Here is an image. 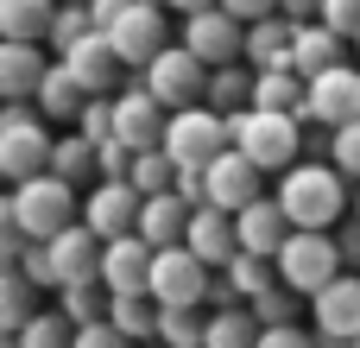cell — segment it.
<instances>
[{
  "label": "cell",
  "mask_w": 360,
  "mask_h": 348,
  "mask_svg": "<svg viewBox=\"0 0 360 348\" xmlns=\"http://www.w3.org/2000/svg\"><path fill=\"white\" fill-rule=\"evenodd\" d=\"M348 171L342 165H291V171H278V203H285V216H291V228H342L348 222Z\"/></svg>",
  "instance_id": "1"
},
{
  "label": "cell",
  "mask_w": 360,
  "mask_h": 348,
  "mask_svg": "<svg viewBox=\"0 0 360 348\" xmlns=\"http://www.w3.org/2000/svg\"><path fill=\"white\" fill-rule=\"evenodd\" d=\"M0 222L25 228L32 241H51V235H63L70 222H82L76 184H70V178H57V171H38V178H25V184H13V190H6V203H0Z\"/></svg>",
  "instance_id": "2"
},
{
  "label": "cell",
  "mask_w": 360,
  "mask_h": 348,
  "mask_svg": "<svg viewBox=\"0 0 360 348\" xmlns=\"http://www.w3.org/2000/svg\"><path fill=\"white\" fill-rule=\"evenodd\" d=\"M101 254H108V241H101L89 222H70L63 235H51V241H32L19 266H25L38 285L63 292V285H76V279H101Z\"/></svg>",
  "instance_id": "3"
},
{
  "label": "cell",
  "mask_w": 360,
  "mask_h": 348,
  "mask_svg": "<svg viewBox=\"0 0 360 348\" xmlns=\"http://www.w3.org/2000/svg\"><path fill=\"white\" fill-rule=\"evenodd\" d=\"M234 127V146L272 178V171H291L297 152H304V114H272V108H247V114H228Z\"/></svg>",
  "instance_id": "4"
},
{
  "label": "cell",
  "mask_w": 360,
  "mask_h": 348,
  "mask_svg": "<svg viewBox=\"0 0 360 348\" xmlns=\"http://www.w3.org/2000/svg\"><path fill=\"white\" fill-rule=\"evenodd\" d=\"M51 152H57V139L38 120V108L6 101V114H0V178L6 184H25V178L51 171Z\"/></svg>",
  "instance_id": "5"
},
{
  "label": "cell",
  "mask_w": 360,
  "mask_h": 348,
  "mask_svg": "<svg viewBox=\"0 0 360 348\" xmlns=\"http://www.w3.org/2000/svg\"><path fill=\"white\" fill-rule=\"evenodd\" d=\"M348 273V260H342V241H335V228H297L285 247H278V279L291 285V292H304V298H316L329 279H342Z\"/></svg>",
  "instance_id": "6"
},
{
  "label": "cell",
  "mask_w": 360,
  "mask_h": 348,
  "mask_svg": "<svg viewBox=\"0 0 360 348\" xmlns=\"http://www.w3.org/2000/svg\"><path fill=\"white\" fill-rule=\"evenodd\" d=\"M133 76H139V82H146L171 114H177V108H196V101L209 95V63H202L184 38H177V44H165V51H158L146 70H133Z\"/></svg>",
  "instance_id": "7"
},
{
  "label": "cell",
  "mask_w": 360,
  "mask_h": 348,
  "mask_svg": "<svg viewBox=\"0 0 360 348\" xmlns=\"http://www.w3.org/2000/svg\"><path fill=\"white\" fill-rule=\"evenodd\" d=\"M228 146H234V127H228V114H221V108L196 101V108H177V114H171L165 152H171L177 165H215Z\"/></svg>",
  "instance_id": "8"
},
{
  "label": "cell",
  "mask_w": 360,
  "mask_h": 348,
  "mask_svg": "<svg viewBox=\"0 0 360 348\" xmlns=\"http://www.w3.org/2000/svg\"><path fill=\"white\" fill-rule=\"evenodd\" d=\"M209 292H215V266H209L190 241L158 247V273H152V298H158V304H202Z\"/></svg>",
  "instance_id": "9"
},
{
  "label": "cell",
  "mask_w": 360,
  "mask_h": 348,
  "mask_svg": "<svg viewBox=\"0 0 360 348\" xmlns=\"http://www.w3.org/2000/svg\"><path fill=\"white\" fill-rule=\"evenodd\" d=\"M184 44L215 70V63H240L247 57V19L228 13V6H202V13H184Z\"/></svg>",
  "instance_id": "10"
},
{
  "label": "cell",
  "mask_w": 360,
  "mask_h": 348,
  "mask_svg": "<svg viewBox=\"0 0 360 348\" xmlns=\"http://www.w3.org/2000/svg\"><path fill=\"white\" fill-rule=\"evenodd\" d=\"M139 209H146V197L133 190V178H95V190L82 197V222H89L101 241L139 235Z\"/></svg>",
  "instance_id": "11"
},
{
  "label": "cell",
  "mask_w": 360,
  "mask_h": 348,
  "mask_svg": "<svg viewBox=\"0 0 360 348\" xmlns=\"http://www.w3.org/2000/svg\"><path fill=\"white\" fill-rule=\"evenodd\" d=\"M108 44L120 51V63L127 70H146L171 38H165V6H152V0H133L114 25H108Z\"/></svg>",
  "instance_id": "12"
},
{
  "label": "cell",
  "mask_w": 360,
  "mask_h": 348,
  "mask_svg": "<svg viewBox=\"0 0 360 348\" xmlns=\"http://www.w3.org/2000/svg\"><path fill=\"white\" fill-rule=\"evenodd\" d=\"M304 120H316V127H348L360 120V63H329L323 76H310V108H304Z\"/></svg>",
  "instance_id": "13"
},
{
  "label": "cell",
  "mask_w": 360,
  "mask_h": 348,
  "mask_svg": "<svg viewBox=\"0 0 360 348\" xmlns=\"http://www.w3.org/2000/svg\"><path fill=\"white\" fill-rule=\"evenodd\" d=\"M165 133H171V108L146 82H133L127 95H114V139H127L133 152H146V146H165Z\"/></svg>",
  "instance_id": "14"
},
{
  "label": "cell",
  "mask_w": 360,
  "mask_h": 348,
  "mask_svg": "<svg viewBox=\"0 0 360 348\" xmlns=\"http://www.w3.org/2000/svg\"><path fill=\"white\" fill-rule=\"evenodd\" d=\"M152 273H158V247H152L146 235H114V241H108L101 279H108L114 298H120V292H152Z\"/></svg>",
  "instance_id": "15"
},
{
  "label": "cell",
  "mask_w": 360,
  "mask_h": 348,
  "mask_svg": "<svg viewBox=\"0 0 360 348\" xmlns=\"http://www.w3.org/2000/svg\"><path fill=\"white\" fill-rule=\"evenodd\" d=\"M51 70V51L32 44V38H0V95L6 101H32L38 82Z\"/></svg>",
  "instance_id": "16"
},
{
  "label": "cell",
  "mask_w": 360,
  "mask_h": 348,
  "mask_svg": "<svg viewBox=\"0 0 360 348\" xmlns=\"http://www.w3.org/2000/svg\"><path fill=\"white\" fill-rule=\"evenodd\" d=\"M259 178H266V171H259L240 146H228V152L209 165V203H221V209L240 216L247 203H259Z\"/></svg>",
  "instance_id": "17"
},
{
  "label": "cell",
  "mask_w": 360,
  "mask_h": 348,
  "mask_svg": "<svg viewBox=\"0 0 360 348\" xmlns=\"http://www.w3.org/2000/svg\"><path fill=\"white\" fill-rule=\"evenodd\" d=\"M310 323L323 336H360V273L329 279L316 298H310Z\"/></svg>",
  "instance_id": "18"
},
{
  "label": "cell",
  "mask_w": 360,
  "mask_h": 348,
  "mask_svg": "<svg viewBox=\"0 0 360 348\" xmlns=\"http://www.w3.org/2000/svg\"><path fill=\"white\" fill-rule=\"evenodd\" d=\"M63 63L76 70V82H82L89 95H114V82L127 76V63H120V51L108 44V32H89L76 51H63Z\"/></svg>",
  "instance_id": "19"
},
{
  "label": "cell",
  "mask_w": 360,
  "mask_h": 348,
  "mask_svg": "<svg viewBox=\"0 0 360 348\" xmlns=\"http://www.w3.org/2000/svg\"><path fill=\"white\" fill-rule=\"evenodd\" d=\"M234 222H240V247H247V254H266V260H278V247L297 235L278 197H259V203H247Z\"/></svg>",
  "instance_id": "20"
},
{
  "label": "cell",
  "mask_w": 360,
  "mask_h": 348,
  "mask_svg": "<svg viewBox=\"0 0 360 348\" xmlns=\"http://www.w3.org/2000/svg\"><path fill=\"white\" fill-rule=\"evenodd\" d=\"M190 247H196L209 266H228V260L240 254V222H234V209L196 203V216H190Z\"/></svg>",
  "instance_id": "21"
},
{
  "label": "cell",
  "mask_w": 360,
  "mask_h": 348,
  "mask_svg": "<svg viewBox=\"0 0 360 348\" xmlns=\"http://www.w3.org/2000/svg\"><path fill=\"white\" fill-rule=\"evenodd\" d=\"M190 216H196V203H190L184 190H158V197H146V209H139V235H146L152 247H177V241H190Z\"/></svg>",
  "instance_id": "22"
},
{
  "label": "cell",
  "mask_w": 360,
  "mask_h": 348,
  "mask_svg": "<svg viewBox=\"0 0 360 348\" xmlns=\"http://www.w3.org/2000/svg\"><path fill=\"white\" fill-rule=\"evenodd\" d=\"M291 44H297V19L291 13H266V19L247 25V63L253 70H285Z\"/></svg>",
  "instance_id": "23"
},
{
  "label": "cell",
  "mask_w": 360,
  "mask_h": 348,
  "mask_svg": "<svg viewBox=\"0 0 360 348\" xmlns=\"http://www.w3.org/2000/svg\"><path fill=\"white\" fill-rule=\"evenodd\" d=\"M32 101H38V114H51V120H70V127H76V120H82V108H89V89H82V82H76V70L57 57V63L44 70V82H38V95H32Z\"/></svg>",
  "instance_id": "24"
},
{
  "label": "cell",
  "mask_w": 360,
  "mask_h": 348,
  "mask_svg": "<svg viewBox=\"0 0 360 348\" xmlns=\"http://www.w3.org/2000/svg\"><path fill=\"white\" fill-rule=\"evenodd\" d=\"M342 32L335 25H323V19H297V44H291V70H304V76H323L329 63H342Z\"/></svg>",
  "instance_id": "25"
},
{
  "label": "cell",
  "mask_w": 360,
  "mask_h": 348,
  "mask_svg": "<svg viewBox=\"0 0 360 348\" xmlns=\"http://www.w3.org/2000/svg\"><path fill=\"white\" fill-rule=\"evenodd\" d=\"M253 95H259V70L240 57V63H215L209 70V108H221V114H247L253 108Z\"/></svg>",
  "instance_id": "26"
},
{
  "label": "cell",
  "mask_w": 360,
  "mask_h": 348,
  "mask_svg": "<svg viewBox=\"0 0 360 348\" xmlns=\"http://www.w3.org/2000/svg\"><path fill=\"white\" fill-rule=\"evenodd\" d=\"M57 6H63V0H0V38H32V44H51Z\"/></svg>",
  "instance_id": "27"
},
{
  "label": "cell",
  "mask_w": 360,
  "mask_h": 348,
  "mask_svg": "<svg viewBox=\"0 0 360 348\" xmlns=\"http://www.w3.org/2000/svg\"><path fill=\"white\" fill-rule=\"evenodd\" d=\"M253 108H272V114H304L310 108V76L304 70H259V95H253Z\"/></svg>",
  "instance_id": "28"
},
{
  "label": "cell",
  "mask_w": 360,
  "mask_h": 348,
  "mask_svg": "<svg viewBox=\"0 0 360 348\" xmlns=\"http://www.w3.org/2000/svg\"><path fill=\"white\" fill-rule=\"evenodd\" d=\"M209 317L202 304H165L158 317V348H209Z\"/></svg>",
  "instance_id": "29"
},
{
  "label": "cell",
  "mask_w": 360,
  "mask_h": 348,
  "mask_svg": "<svg viewBox=\"0 0 360 348\" xmlns=\"http://www.w3.org/2000/svg\"><path fill=\"white\" fill-rule=\"evenodd\" d=\"M32 292H38V279L25 273V266H0V330L6 336H19L38 311H32Z\"/></svg>",
  "instance_id": "30"
},
{
  "label": "cell",
  "mask_w": 360,
  "mask_h": 348,
  "mask_svg": "<svg viewBox=\"0 0 360 348\" xmlns=\"http://www.w3.org/2000/svg\"><path fill=\"white\" fill-rule=\"evenodd\" d=\"M57 311L82 330V323H101V317L114 311V292H108V279H76V285L57 292Z\"/></svg>",
  "instance_id": "31"
},
{
  "label": "cell",
  "mask_w": 360,
  "mask_h": 348,
  "mask_svg": "<svg viewBox=\"0 0 360 348\" xmlns=\"http://www.w3.org/2000/svg\"><path fill=\"white\" fill-rule=\"evenodd\" d=\"M266 323L253 317V304H228L209 317V348H259Z\"/></svg>",
  "instance_id": "32"
},
{
  "label": "cell",
  "mask_w": 360,
  "mask_h": 348,
  "mask_svg": "<svg viewBox=\"0 0 360 348\" xmlns=\"http://www.w3.org/2000/svg\"><path fill=\"white\" fill-rule=\"evenodd\" d=\"M221 279L240 292V304H253L259 292H272V285H278V260H266V254H247V247H240V254L221 266Z\"/></svg>",
  "instance_id": "33"
},
{
  "label": "cell",
  "mask_w": 360,
  "mask_h": 348,
  "mask_svg": "<svg viewBox=\"0 0 360 348\" xmlns=\"http://www.w3.org/2000/svg\"><path fill=\"white\" fill-rule=\"evenodd\" d=\"M133 342H158V317H165V304L152 298V292H120L114 298V311H108Z\"/></svg>",
  "instance_id": "34"
},
{
  "label": "cell",
  "mask_w": 360,
  "mask_h": 348,
  "mask_svg": "<svg viewBox=\"0 0 360 348\" xmlns=\"http://www.w3.org/2000/svg\"><path fill=\"white\" fill-rule=\"evenodd\" d=\"M51 171H57V178H70V184L101 178V146H95L89 133H63V139H57V152H51Z\"/></svg>",
  "instance_id": "35"
},
{
  "label": "cell",
  "mask_w": 360,
  "mask_h": 348,
  "mask_svg": "<svg viewBox=\"0 0 360 348\" xmlns=\"http://www.w3.org/2000/svg\"><path fill=\"white\" fill-rule=\"evenodd\" d=\"M133 190L139 197H158V190H177V159L165 152V146H146V152H133Z\"/></svg>",
  "instance_id": "36"
},
{
  "label": "cell",
  "mask_w": 360,
  "mask_h": 348,
  "mask_svg": "<svg viewBox=\"0 0 360 348\" xmlns=\"http://www.w3.org/2000/svg\"><path fill=\"white\" fill-rule=\"evenodd\" d=\"M89 32H101L95 13H89V0H63V6H57V25H51V51L63 57V51H76Z\"/></svg>",
  "instance_id": "37"
},
{
  "label": "cell",
  "mask_w": 360,
  "mask_h": 348,
  "mask_svg": "<svg viewBox=\"0 0 360 348\" xmlns=\"http://www.w3.org/2000/svg\"><path fill=\"white\" fill-rule=\"evenodd\" d=\"M13 342H19V348H76V323H70L63 311H38Z\"/></svg>",
  "instance_id": "38"
},
{
  "label": "cell",
  "mask_w": 360,
  "mask_h": 348,
  "mask_svg": "<svg viewBox=\"0 0 360 348\" xmlns=\"http://www.w3.org/2000/svg\"><path fill=\"white\" fill-rule=\"evenodd\" d=\"M304 304H310V298H304V292H291V285L278 279L272 292H259V298H253V317H259V323H291Z\"/></svg>",
  "instance_id": "39"
},
{
  "label": "cell",
  "mask_w": 360,
  "mask_h": 348,
  "mask_svg": "<svg viewBox=\"0 0 360 348\" xmlns=\"http://www.w3.org/2000/svg\"><path fill=\"white\" fill-rule=\"evenodd\" d=\"M329 165H342V171L360 184V120H348V127H329Z\"/></svg>",
  "instance_id": "40"
},
{
  "label": "cell",
  "mask_w": 360,
  "mask_h": 348,
  "mask_svg": "<svg viewBox=\"0 0 360 348\" xmlns=\"http://www.w3.org/2000/svg\"><path fill=\"white\" fill-rule=\"evenodd\" d=\"M76 133H89L95 146H101V139H114V95H89V108H82Z\"/></svg>",
  "instance_id": "41"
},
{
  "label": "cell",
  "mask_w": 360,
  "mask_h": 348,
  "mask_svg": "<svg viewBox=\"0 0 360 348\" xmlns=\"http://www.w3.org/2000/svg\"><path fill=\"white\" fill-rule=\"evenodd\" d=\"M76 348H139V342H133L114 317H101V323H82V330H76Z\"/></svg>",
  "instance_id": "42"
},
{
  "label": "cell",
  "mask_w": 360,
  "mask_h": 348,
  "mask_svg": "<svg viewBox=\"0 0 360 348\" xmlns=\"http://www.w3.org/2000/svg\"><path fill=\"white\" fill-rule=\"evenodd\" d=\"M259 348H323V342H316V323H310V330H304V323H266Z\"/></svg>",
  "instance_id": "43"
},
{
  "label": "cell",
  "mask_w": 360,
  "mask_h": 348,
  "mask_svg": "<svg viewBox=\"0 0 360 348\" xmlns=\"http://www.w3.org/2000/svg\"><path fill=\"white\" fill-rule=\"evenodd\" d=\"M323 25H335L342 38L360 32V0H323Z\"/></svg>",
  "instance_id": "44"
},
{
  "label": "cell",
  "mask_w": 360,
  "mask_h": 348,
  "mask_svg": "<svg viewBox=\"0 0 360 348\" xmlns=\"http://www.w3.org/2000/svg\"><path fill=\"white\" fill-rule=\"evenodd\" d=\"M335 241H342V260H348V266H360V216H348V222L335 228Z\"/></svg>",
  "instance_id": "45"
},
{
  "label": "cell",
  "mask_w": 360,
  "mask_h": 348,
  "mask_svg": "<svg viewBox=\"0 0 360 348\" xmlns=\"http://www.w3.org/2000/svg\"><path fill=\"white\" fill-rule=\"evenodd\" d=\"M221 6H228V13H240L247 25H253V19H266V13H278V0H221Z\"/></svg>",
  "instance_id": "46"
},
{
  "label": "cell",
  "mask_w": 360,
  "mask_h": 348,
  "mask_svg": "<svg viewBox=\"0 0 360 348\" xmlns=\"http://www.w3.org/2000/svg\"><path fill=\"white\" fill-rule=\"evenodd\" d=\"M278 13H291V19H323V0H278Z\"/></svg>",
  "instance_id": "47"
},
{
  "label": "cell",
  "mask_w": 360,
  "mask_h": 348,
  "mask_svg": "<svg viewBox=\"0 0 360 348\" xmlns=\"http://www.w3.org/2000/svg\"><path fill=\"white\" fill-rule=\"evenodd\" d=\"M171 13H202V6H221V0H165Z\"/></svg>",
  "instance_id": "48"
},
{
  "label": "cell",
  "mask_w": 360,
  "mask_h": 348,
  "mask_svg": "<svg viewBox=\"0 0 360 348\" xmlns=\"http://www.w3.org/2000/svg\"><path fill=\"white\" fill-rule=\"evenodd\" d=\"M354 57H360V32H354Z\"/></svg>",
  "instance_id": "49"
},
{
  "label": "cell",
  "mask_w": 360,
  "mask_h": 348,
  "mask_svg": "<svg viewBox=\"0 0 360 348\" xmlns=\"http://www.w3.org/2000/svg\"><path fill=\"white\" fill-rule=\"evenodd\" d=\"M354 216H360V190H354Z\"/></svg>",
  "instance_id": "50"
},
{
  "label": "cell",
  "mask_w": 360,
  "mask_h": 348,
  "mask_svg": "<svg viewBox=\"0 0 360 348\" xmlns=\"http://www.w3.org/2000/svg\"><path fill=\"white\" fill-rule=\"evenodd\" d=\"M152 6H165V0H152Z\"/></svg>",
  "instance_id": "51"
},
{
  "label": "cell",
  "mask_w": 360,
  "mask_h": 348,
  "mask_svg": "<svg viewBox=\"0 0 360 348\" xmlns=\"http://www.w3.org/2000/svg\"><path fill=\"white\" fill-rule=\"evenodd\" d=\"M354 348H360V336H354Z\"/></svg>",
  "instance_id": "52"
}]
</instances>
